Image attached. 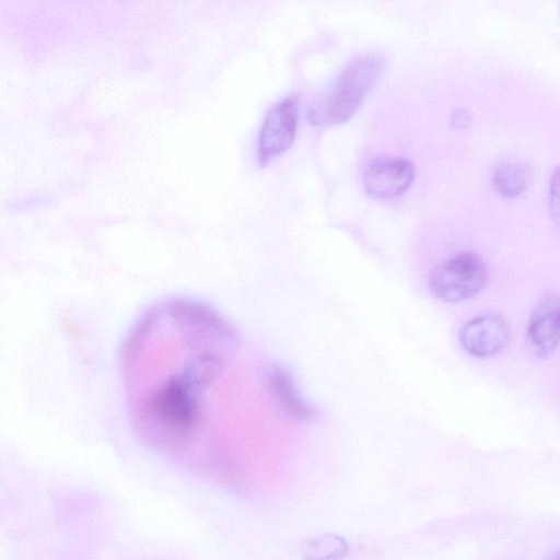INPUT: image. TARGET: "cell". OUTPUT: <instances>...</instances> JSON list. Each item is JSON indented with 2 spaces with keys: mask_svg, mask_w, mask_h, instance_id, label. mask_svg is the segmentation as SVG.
Returning <instances> with one entry per match:
<instances>
[{
  "mask_svg": "<svg viewBox=\"0 0 560 560\" xmlns=\"http://www.w3.org/2000/svg\"><path fill=\"white\" fill-rule=\"evenodd\" d=\"M383 70V61L375 55L361 56L351 61L339 74L336 83L311 119L320 125H336L350 119L374 86Z\"/></svg>",
  "mask_w": 560,
  "mask_h": 560,
  "instance_id": "6da1fadb",
  "label": "cell"
},
{
  "mask_svg": "<svg viewBox=\"0 0 560 560\" xmlns=\"http://www.w3.org/2000/svg\"><path fill=\"white\" fill-rule=\"evenodd\" d=\"M486 280L487 269L481 257L472 252H462L430 271L428 287L436 299L457 303L476 295Z\"/></svg>",
  "mask_w": 560,
  "mask_h": 560,
  "instance_id": "7a4b0ae2",
  "label": "cell"
},
{
  "mask_svg": "<svg viewBox=\"0 0 560 560\" xmlns=\"http://www.w3.org/2000/svg\"><path fill=\"white\" fill-rule=\"evenodd\" d=\"M299 98L291 95L277 103L266 115L258 137L261 164L283 153L293 142L298 125Z\"/></svg>",
  "mask_w": 560,
  "mask_h": 560,
  "instance_id": "3957f363",
  "label": "cell"
},
{
  "mask_svg": "<svg viewBox=\"0 0 560 560\" xmlns=\"http://www.w3.org/2000/svg\"><path fill=\"white\" fill-rule=\"evenodd\" d=\"M413 178L415 167L410 161L397 156H380L368 164L363 185L372 197L390 199L404 194Z\"/></svg>",
  "mask_w": 560,
  "mask_h": 560,
  "instance_id": "277c9868",
  "label": "cell"
},
{
  "mask_svg": "<svg viewBox=\"0 0 560 560\" xmlns=\"http://www.w3.org/2000/svg\"><path fill=\"white\" fill-rule=\"evenodd\" d=\"M505 320L498 314H483L468 320L460 329L459 341L472 357L486 358L501 351L509 341Z\"/></svg>",
  "mask_w": 560,
  "mask_h": 560,
  "instance_id": "5b68a950",
  "label": "cell"
},
{
  "mask_svg": "<svg viewBox=\"0 0 560 560\" xmlns=\"http://www.w3.org/2000/svg\"><path fill=\"white\" fill-rule=\"evenodd\" d=\"M527 337L534 351L547 355L560 345V295L544 298L534 308Z\"/></svg>",
  "mask_w": 560,
  "mask_h": 560,
  "instance_id": "8992f818",
  "label": "cell"
},
{
  "mask_svg": "<svg viewBox=\"0 0 560 560\" xmlns=\"http://www.w3.org/2000/svg\"><path fill=\"white\" fill-rule=\"evenodd\" d=\"M267 392L284 415L296 421H310L316 409L301 395L292 374L281 365L270 368L266 375Z\"/></svg>",
  "mask_w": 560,
  "mask_h": 560,
  "instance_id": "52a82bcc",
  "label": "cell"
},
{
  "mask_svg": "<svg viewBox=\"0 0 560 560\" xmlns=\"http://www.w3.org/2000/svg\"><path fill=\"white\" fill-rule=\"evenodd\" d=\"M305 560H341L348 552L343 538L335 534H325L302 544Z\"/></svg>",
  "mask_w": 560,
  "mask_h": 560,
  "instance_id": "ba28073f",
  "label": "cell"
},
{
  "mask_svg": "<svg viewBox=\"0 0 560 560\" xmlns=\"http://www.w3.org/2000/svg\"><path fill=\"white\" fill-rule=\"evenodd\" d=\"M528 171L520 162L502 163L493 173V185L498 191L515 197L524 191L528 183Z\"/></svg>",
  "mask_w": 560,
  "mask_h": 560,
  "instance_id": "9c48e42d",
  "label": "cell"
},
{
  "mask_svg": "<svg viewBox=\"0 0 560 560\" xmlns=\"http://www.w3.org/2000/svg\"><path fill=\"white\" fill-rule=\"evenodd\" d=\"M549 211L552 220L560 228V165L553 171L550 180Z\"/></svg>",
  "mask_w": 560,
  "mask_h": 560,
  "instance_id": "30bf717a",
  "label": "cell"
},
{
  "mask_svg": "<svg viewBox=\"0 0 560 560\" xmlns=\"http://www.w3.org/2000/svg\"><path fill=\"white\" fill-rule=\"evenodd\" d=\"M552 560H560V553H559V555H557V556H555V557L552 558Z\"/></svg>",
  "mask_w": 560,
  "mask_h": 560,
  "instance_id": "8fae6325",
  "label": "cell"
}]
</instances>
